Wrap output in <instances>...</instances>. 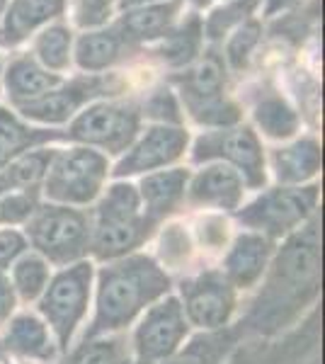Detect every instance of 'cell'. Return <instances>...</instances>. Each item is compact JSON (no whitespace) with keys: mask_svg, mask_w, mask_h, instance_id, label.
Here are the masks:
<instances>
[{"mask_svg":"<svg viewBox=\"0 0 325 364\" xmlns=\"http://www.w3.org/2000/svg\"><path fill=\"white\" fill-rule=\"evenodd\" d=\"M318 277H321V240H318V224H311L304 233H297L289 240L277 257L267 279V289L262 291L250 314L252 328L262 333L284 326L289 316L316 294Z\"/></svg>","mask_w":325,"mask_h":364,"instance_id":"obj_1","label":"cell"},{"mask_svg":"<svg viewBox=\"0 0 325 364\" xmlns=\"http://www.w3.org/2000/svg\"><path fill=\"white\" fill-rule=\"evenodd\" d=\"M170 291V277L149 255H127L100 272L97 311L87 338L119 331Z\"/></svg>","mask_w":325,"mask_h":364,"instance_id":"obj_2","label":"cell"},{"mask_svg":"<svg viewBox=\"0 0 325 364\" xmlns=\"http://www.w3.org/2000/svg\"><path fill=\"white\" fill-rule=\"evenodd\" d=\"M153 224L141 211L134 185L117 182L100 199L95 219L90 221V252L97 260H119L146 243Z\"/></svg>","mask_w":325,"mask_h":364,"instance_id":"obj_3","label":"cell"},{"mask_svg":"<svg viewBox=\"0 0 325 364\" xmlns=\"http://www.w3.org/2000/svg\"><path fill=\"white\" fill-rule=\"evenodd\" d=\"M27 238L54 265L80 262L90 252V219L66 204H44L29 216Z\"/></svg>","mask_w":325,"mask_h":364,"instance_id":"obj_4","label":"cell"},{"mask_svg":"<svg viewBox=\"0 0 325 364\" xmlns=\"http://www.w3.org/2000/svg\"><path fill=\"white\" fill-rule=\"evenodd\" d=\"M107 158L90 149L56 151L44 175V195L56 204H90L107 178Z\"/></svg>","mask_w":325,"mask_h":364,"instance_id":"obj_5","label":"cell"},{"mask_svg":"<svg viewBox=\"0 0 325 364\" xmlns=\"http://www.w3.org/2000/svg\"><path fill=\"white\" fill-rule=\"evenodd\" d=\"M92 265L90 262H75L56 274L46 284L44 294L39 296V311L54 331L58 348L66 350L75 328L82 321L90 301Z\"/></svg>","mask_w":325,"mask_h":364,"instance_id":"obj_6","label":"cell"},{"mask_svg":"<svg viewBox=\"0 0 325 364\" xmlns=\"http://www.w3.org/2000/svg\"><path fill=\"white\" fill-rule=\"evenodd\" d=\"M141 127V109L136 102H97L75 117L66 139L122 154L136 141Z\"/></svg>","mask_w":325,"mask_h":364,"instance_id":"obj_7","label":"cell"},{"mask_svg":"<svg viewBox=\"0 0 325 364\" xmlns=\"http://www.w3.org/2000/svg\"><path fill=\"white\" fill-rule=\"evenodd\" d=\"M316 204L318 187H279V190L265 192L243 211H238V221L255 228L270 240L282 238L289 231H294L301 221L309 219Z\"/></svg>","mask_w":325,"mask_h":364,"instance_id":"obj_8","label":"cell"},{"mask_svg":"<svg viewBox=\"0 0 325 364\" xmlns=\"http://www.w3.org/2000/svg\"><path fill=\"white\" fill-rule=\"evenodd\" d=\"M190 323L182 311V304L175 296L158 301L146 311L134 333V360L136 364H158L175 355L185 340Z\"/></svg>","mask_w":325,"mask_h":364,"instance_id":"obj_9","label":"cell"},{"mask_svg":"<svg viewBox=\"0 0 325 364\" xmlns=\"http://www.w3.org/2000/svg\"><path fill=\"white\" fill-rule=\"evenodd\" d=\"M119 87L122 83L117 78H107V75H82V78H73L66 85H56L54 90L44 92L37 100L15 102V107L25 119L44 122V124H63L85 102H90V100H95L100 95H114Z\"/></svg>","mask_w":325,"mask_h":364,"instance_id":"obj_10","label":"cell"},{"mask_svg":"<svg viewBox=\"0 0 325 364\" xmlns=\"http://www.w3.org/2000/svg\"><path fill=\"white\" fill-rule=\"evenodd\" d=\"M211 158H223L238 168L240 178H245L252 190L265 185V158L262 146L250 127H226L209 132L197 139L192 161L202 163Z\"/></svg>","mask_w":325,"mask_h":364,"instance_id":"obj_11","label":"cell"},{"mask_svg":"<svg viewBox=\"0 0 325 364\" xmlns=\"http://www.w3.org/2000/svg\"><path fill=\"white\" fill-rule=\"evenodd\" d=\"M182 299H185L187 323L204 328V331H216L223 328L235 309V287L223 277V272L209 269L197 277L182 282Z\"/></svg>","mask_w":325,"mask_h":364,"instance_id":"obj_12","label":"cell"},{"mask_svg":"<svg viewBox=\"0 0 325 364\" xmlns=\"http://www.w3.org/2000/svg\"><path fill=\"white\" fill-rule=\"evenodd\" d=\"M187 141H190V136L180 127H170V124L151 127L134 146H129V154L117 163L114 175L117 178H127V175L170 166V163H175L177 158L185 154Z\"/></svg>","mask_w":325,"mask_h":364,"instance_id":"obj_13","label":"cell"},{"mask_svg":"<svg viewBox=\"0 0 325 364\" xmlns=\"http://www.w3.org/2000/svg\"><path fill=\"white\" fill-rule=\"evenodd\" d=\"M272 240L262 233H243L235 238L233 248L223 260V277L238 289H250L267 269Z\"/></svg>","mask_w":325,"mask_h":364,"instance_id":"obj_14","label":"cell"},{"mask_svg":"<svg viewBox=\"0 0 325 364\" xmlns=\"http://www.w3.org/2000/svg\"><path fill=\"white\" fill-rule=\"evenodd\" d=\"M180 0H165V3H149L136 5V8L124 10L119 22L114 25L117 34L127 44H141L161 39L165 32H170Z\"/></svg>","mask_w":325,"mask_h":364,"instance_id":"obj_15","label":"cell"},{"mask_svg":"<svg viewBox=\"0 0 325 364\" xmlns=\"http://www.w3.org/2000/svg\"><path fill=\"white\" fill-rule=\"evenodd\" d=\"M190 199L197 207L238 209L243 199V178L228 166H209L192 180Z\"/></svg>","mask_w":325,"mask_h":364,"instance_id":"obj_16","label":"cell"},{"mask_svg":"<svg viewBox=\"0 0 325 364\" xmlns=\"http://www.w3.org/2000/svg\"><path fill=\"white\" fill-rule=\"evenodd\" d=\"M187 180L190 173L187 170H165V173L146 175L141 180V192L139 199L144 202V216L151 221L153 226L165 216H170L180 207L185 199Z\"/></svg>","mask_w":325,"mask_h":364,"instance_id":"obj_17","label":"cell"},{"mask_svg":"<svg viewBox=\"0 0 325 364\" xmlns=\"http://www.w3.org/2000/svg\"><path fill=\"white\" fill-rule=\"evenodd\" d=\"M66 8V0H13L5 8V20L0 27V42L15 46L27 39L37 27L56 20Z\"/></svg>","mask_w":325,"mask_h":364,"instance_id":"obj_18","label":"cell"},{"mask_svg":"<svg viewBox=\"0 0 325 364\" xmlns=\"http://www.w3.org/2000/svg\"><path fill=\"white\" fill-rule=\"evenodd\" d=\"M173 83L180 85V92H182V97H185L187 109L223 97L226 68H223L221 54L206 51V54L199 58L185 75H175Z\"/></svg>","mask_w":325,"mask_h":364,"instance_id":"obj_19","label":"cell"},{"mask_svg":"<svg viewBox=\"0 0 325 364\" xmlns=\"http://www.w3.org/2000/svg\"><path fill=\"white\" fill-rule=\"evenodd\" d=\"M61 85V78L56 73H49L46 68L39 66L32 56H17L5 70V90L13 97V102H27V100H37L44 92L54 90Z\"/></svg>","mask_w":325,"mask_h":364,"instance_id":"obj_20","label":"cell"},{"mask_svg":"<svg viewBox=\"0 0 325 364\" xmlns=\"http://www.w3.org/2000/svg\"><path fill=\"white\" fill-rule=\"evenodd\" d=\"M5 348L20 357L29 360H51L54 357V343L46 331V323L32 314H22L10 321L5 333Z\"/></svg>","mask_w":325,"mask_h":364,"instance_id":"obj_21","label":"cell"},{"mask_svg":"<svg viewBox=\"0 0 325 364\" xmlns=\"http://www.w3.org/2000/svg\"><path fill=\"white\" fill-rule=\"evenodd\" d=\"M272 163H275L277 180L284 185H297L313 178L321 170V146L313 139H301L297 144L277 149L272 154Z\"/></svg>","mask_w":325,"mask_h":364,"instance_id":"obj_22","label":"cell"},{"mask_svg":"<svg viewBox=\"0 0 325 364\" xmlns=\"http://www.w3.org/2000/svg\"><path fill=\"white\" fill-rule=\"evenodd\" d=\"M202 37H204L202 17L190 15L177 29L163 34L161 42H158V46H156V56L173 68L187 66V63H192L194 58L199 56Z\"/></svg>","mask_w":325,"mask_h":364,"instance_id":"obj_23","label":"cell"},{"mask_svg":"<svg viewBox=\"0 0 325 364\" xmlns=\"http://www.w3.org/2000/svg\"><path fill=\"white\" fill-rule=\"evenodd\" d=\"M66 139V134L44 132V129H32L25 122H20L10 109L0 107V166L10 163L13 158L27 154L32 146L46 144V141Z\"/></svg>","mask_w":325,"mask_h":364,"instance_id":"obj_24","label":"cell"},{"mask_svg":"<svg viewBox=\"0 0 325 364\" xmlns=\"http://www.w3.org/2000/svg\"><path fill=\"white\" fill-rule=\"evenodd\" d=\"M56 151L39 149L32 154H22L13 158L10 163L0 166V195L8 192H22V190H37L39 182L44 180L46 168H49L51 158Z\"/></svg>","mask_w":325,"mask_h":364,"instance_id":"obj_25","label":"cell"},{"mask_svg":"<svg viewBox=\"0 0 325 364\" xmlns=\"http://www.w3.org/2000/svg\"><path fill=\"white\" fill-rule=\"evenodd\" d=\"M122 37L117 34V29H95V32H85L78 39L75 46V61L82 70H105L110 66H114V61L122 54Z\"/></svg>","mask_w":325,"mask_h":364,"instance_id":"obj_26","label":"cell"},{"mask_svg":"<svg viewBox=\"0 0 325 364\" xmlns=\"http://www.w3.org/2000/svg\"><path fill=\"white\" fill-rule=\"evenodd\" d=\"M255 122L270 139H289L299 132V114L277 92H267L255 102Z\"/></svg>","mask_w":325,"mask_h":364,"instance_id":"obj_27","label":"cell"},{"mask_svg":"<svg viewBox=\"0 0 325 364\" xmlns=\"http://www.w3.org/2000/svg\"><path fill=\"white\" fill-rule=\"evenodd\" d=\"M13 289L15 294L25 301H34L44 294L46 284H49V265L41 255L34 252H22L13 262Z\"/></svg>","mask_w":325,"mask_h":364,"instance_id":"obj_28","label":"cell"},{"mask_svg":"<svg viewBox=\"0 0 325 364\" xmlns=\"http://www.w3.org/2000/svg\"><path fill=\"white\" fill-rule=\"evenodd\" d=\"M70 364H136V360L129 340L114 336L85 340L70 357Z\"/></svg>","mask_w":325,"mask_h":364,"instance_id":"obj_29","label":"cell"},{"mask_svg":"<svg viewBox=\"0 0 325 364\" xmlns=\"http://www.w3.org/2000/svg\"><path fill=\"white\" fill-rule=\"evenodd\" d=\"M34 56L39 66L54 70L58 75L70 66V29L63 25H51L34 39Z\"/></svg>","mask_w":325,"mask_h":364,"instance_id":"obj_30","label":"cell"},{"mask_svg":"<svg viewBox=\"0 0 325 364\" xmlns=\"http://www.w3.org/2000/svg\"><path fill=\"white\" fill-rule=\"evenodd\" d=\"M257 5H260V0H230L228 5L214 10V13L209 15V20H206V25H202L206 29V37L218 39L233 25H243Z\"/></svg>","mask_w":325,"mask_h":364,"instance_id":"obj_31","label":"cell"},{"mask_svg":"<svg viewBox=\"0 0 325 364\" xmlns=\"http://www.w3.org/2000/svg\"><path fill=\"white\" fill-rule=\"evenodd\" d=\"M262 37V25L257 20H245L243 25L235 29V34L226 44V61L233 70H243L250 61L252 49L257 46Z\"/></svg>","mask_w":325,"mask_h":364,"instance_id":"obj_32","label":"cell"},{"mask_svg":"<svg viewBox=\"0 0 325 364\" xmlns=\"http://www.w3.org/2000/svg\"><path fill=\"white\" fill-rule=\"evenodd\" d=\"M39 207L37 190H22V192H8L0 195V224H27L29 216Z\"/></svg>","mask_w":325,"mask_h":364,"instance_id":"obj_33","label":"cell"},{"mask_svg":"<svg viewBox=\"0 0 325 364\" xmlns=\"http://www.w3.org/2000/svg\"><path fill=\"white\" fill-rule=\"evenodd\" d=\"M226 350V340L218 336L199 338L187 348L185 352H175L163 364H216L221 352Z\"/></svg>","mask_w":325,"mask_h":364,"instance_id":"obj_34","label":"cell"},{"mask_svg":"<svg viewBox=\"0 0 325 364\" xmlns=\"http://www.w3.org/2000/svg\"><path fill=\"white\" fill-rule=\"evenodd\" d=\"M190 112L199 124H209V127H218V129L233 127L235 122L240 119L238 105H233L226 97H218V100H211V102L190 107Z\"/></svg>","mask_w":325,"mask_h":364,"instance_id":"obj_35","label":"cell"},{"mask_svg":"<svg viewBox=\"0 0 325 364\" xmlns=\"http://www.w3.org/2000/svg\"><path fill=\"white\" fill-rule=\"evenodd\" d=\"M141 114L153 117V119H161V124H170L177 127L182 122L180 117V107L175 102V95L168 90V87H161V90H153L149 100L144 102V107H139Z\"/></svg>","mask_w":325,"mask_h":364,"instance_id":"obj_36","label":"cell"},{"mask_svg":"<svg viewBox=\"0 0 325 364\" xmlns=\"http://www.w3.org/2000/svg\"><path fill=\"white\" fill-rule=\"evenodd\" d=\"M114 0H75V22L82 29L100 27L110 20Z\"/></svg>","mask_w":325,"mask_h":364,"instance_id":"obj_37","label":"cell"},{"mask_svg":"<svg viewBox=\"0 0 325 364\" xmlns=\"http://www.w3.org/2000/svg\"><path fill=\"white\" fill-rule=\"evenodd\" d=\"M27 250V240L25 236H20L13 228H5L0 231V272L5 267H10L22 252Z\"/></svg>","mask_w":325,"mask_h":364,"instance_id":"obj_38","label":"cell"},{"mask_svg":"<svg viewBox=\"0 0 325 364\" xmlns=\"http://www.w3.org/2000/svg\"><path fill=\"white\" fill-rule=\"evenodd\" d=\"M185 252H187V238H185V233H182V231L177 233V243H175V233H173V228H170V231L163 236L161 255L165 257V260L175 262V260H180V257H185Z\"/></svg>","mask_w":325,"mask_h":364,"instance_id":"obj_39","label":"cell"},{"mask_svg":"<svg viewBox=\"0 0 325 364\" xmlns=\"http://www.w3.org/2000/svg\"><path fill=\"white\" fill-rule=\"evenodd\" d=\"M15 304H17V294H15L13 284L0 272V326L10 321V316H13V311H15Z\"/></svg>","mask_w":325,"mask_h":364,"instance_id":"obj_40","label":"cell"},{"mask_svg":"<svg viewBox=\"0 0 325 364\" xmlns=\"http://www.w3.org/2000/svg\"><path fill=\"white\" fill-rule=\"evenodd\" d=\"M149 3H158V0H122V8L129 10V8H136V5H149Z\"/></svg>","mask_w":325,"mask_h":364,"instance_id":"obj_41","label":"cell"},{"mask_svg":"<svg viewBox=\"0 0 325 364\" xmlns=\"http://www.w3.org/2000/svg\"><path fill=\"white\" fill-rule=\"evenodd\" d=\"M194 3H197V5H206L209 0H194Z\"/></svg>","mask_w":325,"mask_h":364,"instance_id":"obj_42","label":"cell"},{"mask_svg":"<svg viewBox=\"0 0 325 364\" xmlns=\"http://www.w3.org/2000/svg\"><path fill=\"white\" fill-rule=\"evenodd\" d=\"M5 3H8V0H0V13H3V8H5Z\"/></svg>","mask_w":325,"mask_h":364,"instance_id":"obj_43","label":"cell"},{"mask_svg":"<svg viewBox=\"0 0 325 364\" xmlns=\"http://www.w3.org/2000/svg\"><path fill=\"white\" fill-rule=\"evenodd\" d=\"M0 70H3V63H0Z\"/></svg>","mask_w":325,"mask_h":364,"instance_id":"obj_44","label":"cell"}]
</instances>
